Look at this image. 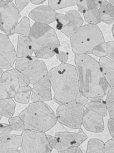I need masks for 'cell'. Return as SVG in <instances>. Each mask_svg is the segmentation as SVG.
<instances>
[{
	"instance_id": "e0dca14e",
	"label": "cell",
	"mask_w": 114,
	"mask_h": 153,
	"mask_svg": "<svg viewBox=\"0 0 114 153\" xmlns=\"http://www.w3.org/2000/svg\"><path fill=\"white\" fill-rule=\"evenodd\" d=\"M101 71L110 88L114 87V61L107 56L100 57L98 61Z\"/></svg>"
},
{
	"instance_id": "603a6c76",
	"label": "cell",
	"mask_w": 114,
	"mask_h": 153,
	"mask_svg": "<svg viewBox=\"0 0 114 153\" xmlns=\"http://www.w3.org/2000/svg\"><path fill=\"white\" fill-rule=\"evenodd\" d=\"M30 29V20L28 17L23 16L15 26V28L14 29V34L16 33L19 36L28 37Z\"/></svg>"
},
{
	"instance_id": "7bdbcfd3",
	"label": "cell",
	"mask_w": 114,
	"mask_h": 153,
	"mask_svg": "<svg viewBox=\"0 0 114 153\" xmlns=\"http://www.w3.org/2000/svg\"><path fill=\"white\" fill-rule=\"evenodd\" d=\"M83 151L80 148L76 146H70L68 148V149L64 150L63 153H82Z\"/></svg>"
},
{
	"instance_id": "44dd1931",
	"label": "cell",
	"mask_w": 114,
	"mask_h": 153,
	"mask_svg": "<svg viewBox=\"0 0 114 153\" xmlns=\"http://www.w3.org/2000/svg\"><path fill=\"white\" fill-rule=\"evenodd\" d=\"M16 103L12 98L0 100V113L2 117L10 118L15 112Z\"/></svg>"
},
{
	"instance_id": "836d02e7",
	"label": "cell",
	"mask_w": 114,
	"mask_h": 153,
	"mask_svg": "<svg viewBox=\"0 0 114 153\" xmlns=\"http://www.w3.org/2000/svg\"><path fill=\"white\" fill-rule=\"evenodd\" d=\"M13 129L11 126L7 123H0V141L12 134Z\"/></svg>"
},
{
	"instance_id": "f1b7e54d",
	"label": "cell",
	"mask_w": 114,
	"mask_h": 153,
	"mask_svg": "<svg viewBox=\"0 0 114 153\" xmlns=\"http://www.w3.org/2000/svg\"><path fill=\"white\" fill-rule=\"evenodd\" d=\"M58 39L60 42V46H59V51H64L68 54V55H70L72 51L70 41L68 37H66L65 35L62 33H58ZM73 52V51H72Z\"/></svg>"
},
{
	"instance_id": "7c38bea8",
	"label": "cell",
	"mask_w": 114,
	"mask_h": 153,
	"mask_svg": "<svg viewBox=\"0 0 114 153\" xmlns=\"http://www.w3.org/2000/svg\"><path fill=\"white\" fill-rule=\"evenodd\" d=\"M82 126L88 131L96 134L103 132L105 129L103 117L86 108L83 114Z\"/></svg>"
},
{
	"instance_id": "ffe728a7",
	"label": "cell",
	"mask_w": 114,
	"mask_h": 153,
	"mask_svg": "<svg viewBox=\"0 0 114 153\" xmlns=\"http://www.w3.org/2000/svg\"><path fill=\"white\" fill-rule=\"evenodd\" d=\"M98 12L101 22L106 24H113L114 22V6L107 1H102L99 6Z\"/></svg>"
},
{
	"instance_id": "8fae6325",
	"label": "cell",
	"mask_w": 114,
	"mask_h": 153,
	"mask_svg": "<svg viewBox=\"0 0 114 153\" xmlns=\"http://www.w3.org/2000/svg\"><path fill=\"white\" fill-rule=\"evenodd\" d=\"M30 99L32 102H45L53 100L51 86L47 75L34 84Z\"/></svg>"
},
{
	"instance_id": "d6a6232c",
	"label": "cell",
	"mask_w": 114,
	"mask_h": 153,
	"mask_svg": "<svg viewBox=\"0 0 114 153\" xmlns=\"http://www.w3.org/2000/svg\"><path fill=\"white\" fill-rule=\"evenodd\" d=\"M91 54L100 58L106 56V42H104L103 43L99 44L93 49Z\"/></svg>"
},
{
	"instance_id": "c3c4849f",
	"label": "cell",
	"mask_w": 114,
	"mask_h": 153,
	"mask_svg": "<svg viewBox=\"0 0 114 153\" xmlns=\"http://www.w3.org/2000/svg\"><path fill=\"white\" fill-rule=\"evenodd\" d=\"M2 118V114H1V113H0V120H1Z\"/></svg>"
},
{
	"instance_id": "d6986e66",
	"label": "cell",
	"mask_w": 114,
	"mask_h": 153,
	"mask_svg": "<svg viewBox=\"0 0 114 153\" xmlns=\"http://www.w3.org/2000/svg\"><path fill=\"white\" fill-rule=\"evenodd\" d=\"M16 54V58L33 56L34 53L33 51H32L30 41H29V39L28 36L19 35Z\"/></svg>"
},
{
	"instance_id": "8d00e7d4",
	"label": "cell",
	"mask_w": 114,
	"mask_h": 153,
	"mask_svg": "<svg viewBox=\"0 0 114 153\" xmlns=\"http://www.w3.org/2000/svg\"><path fill=\"white\" fill-rule=\"evenodd\" d=\"M56 56L57 59L62 63H67L69 59V55L64 51H59Z\"/></svg>"
},
{
	"instance_id": "9c48e42d",
	"label": "cell",
	"mask_w": 114,
	"mask_h": 153,
	"mask_svg": "<svg viewBox=\"0 0 114 153\" xmlns=\"http://www.w3.org/2000/svg\"><path fill=\"white\" fill-rule=\"evenodd\" d=\"M55 136L58 140L55 149L60 153H63L64 150L70 146H79L88 139V135L84 133L81 128L76 133L58 131L56 133Z\"/></svg>"
},
{
	"instance_id": "30bf717a",
	"label": "cell",
	"mask_w": 114,
	"mask_h": 153,
	"mask_svg": "<svg viewBox=\"0 0 114 153\" xmlns=\"http://www.w3.org/2000/svg\"><path fill=\"white\" fill-rule=\"evenodd\" d=\"M16 59V50L9 36L0 33V69L12 68Z\"/></svg>"
},
{
	"instance_id": "7402d4cb",
	"label": "cell",
	"mask_w": 114,
	"mask_h": 153,
	"mask_svg": "<svg viewBox=\"0 0 114 153\" xmlns=\"http://www.w3.org/2000/svg\"><path fill=\"white\" fill-rule=\"evenodd\" d=\"M32 91V88L29 85L20 86L13 98L14 102L22 104H28L30 100Z\"/></svg>"
},
{
	"instance_id": "681fc988",
	"label": "cell",
	"mask_w": 114,
	"mask_h": 153,
	"mask_svg": "<svg viewBox=\"0 0 114 153\" xmlns=\"http://www.w3.org/2000/svg\"><path fill=\"white\" fill-rule=\"evenodd\" d=\"M0 142H1V141H0Z\"/></svg>"
},
{
	"instance_id": "7dc6e473",
	"label": "cell",
	"mask_w": 114,
	"mask_h": 153,
	"mask_svg": "<svg viewBox=\"0 0 114 153\" xmlns=\"http://www.w3.org/2000/svg\"><path fill=\"white\" fill-rule=\"evenodd\" d=\"M3 73H4L3 70H2V69H0V78H1L2 74H3Z\"/></svg>"
},
{
	"instance_id": "52a82bcc",
	"label": "cell",
	"mask_w": 114,
	"mask_h": 153,
	"mask_svg": "<svg viewBox=\"0 0 114 153\" xmlns=\"http://www.w3.org/2000/svg\"><path fill=\"white\" fill-rule=\"evenodd\" d=\"M21 136V150L23 153H49L52 151L45 132L24 129Z\"/></svg>"
},
{
	"instance_id": "e575fe53",
	"label": "cell",
	"mask_w": 114,
	"mask_h": 153,
	"mask_svg": "<svg viewBox=\"0 0 114 153\" xmlns=\"http://www.w3.org/2000/svg\"><path fill=\"white\" fill-rule=\"evenodd\" d=\"M104 153H114L113 137L104 144Z\"/></svg>"
},
{
	"instance_id": "5bb4252c",
	"label": "cell",
	"mask_w": 114,
	"mask_h": 153,
	"mask_svg": "<svg viewBox=\"0 0 114 153\" xmlns=\"http://www.w3.org/2000/svg\"><path fill=\"white\" fill-rule=\"evenodd\" d=\"M57 12L48 6L41 5L29 12V17L36 23L49 25L55 23Z\"/></svg>"
},
{
	"instance_id": "1f68e13d",
	"label": "cell",
	"mask_w": 114,
	"mask_h": 153,
	"mask_svg": "<svg viewBox=\"0 0 114 153\" xmlns=\"http://www.w3.org/2000/svg\"><path fill=\"white\" fill-rule=\"evenodd\" d=\"M56 29L59 31H61L62 29L66 27L69 23V19L65 14L57 13L56 16Z\"/></svg>"
},
{
	"instance_id": "ba28073f",
	"label": "cell",
	"mask_w": 114,
	"mask_h": 153,
	"mask_svg": "<svg viewBox=\"0 0 114 153\" xmlns=\"http://www.w3.org/2000/svg\"><path fill=\"white\" fill-rule=\"evenodd\" d=\"M21 17L12 1L0 0V30L8 36L14 35V29Z\"/></svg>"
},
{
	"instance_id": "ab89813d",
	"label": "cell",
	"mask_w": 114,
	"mask_h": 153,
	"mask_svg": "<svg viewBox=\"0 0 114 153\" xmlns=\"http://www.w3.org/2000/svg\"><path fill=\"white\" fill-rule=\"evenodd\" d=\"M29 3H30V1H15L14 5L18 10L21 12Z\"/></svg>"
},
{
	"instance_id": "9a60e30c",
	"label": "cell",
	"mask_w": 114,
	"mask_h": 153,
	"mask_svg": "<svg viewBox=\"0 0 114 153\" xmlns=\"http://www.w3.org/2000/svg\"><path fill=\"white\" fill-rule=\"evenodd\" d=\"M65 15L69 19V23L62 29L61 32L68 38H70L77 31L83 24V20L78 11L70 10L66 12Z\"/></svg>"
},
{
	"instance_id": "484cf974",
	"label": "cell",
	"mask_w": 114,
	"mask_h": 153,
	"mask_svg": "<svg viewBox=\"0 0 114 153\" xmlns=\"http://www.w3.org/2000/svg\"><path fill=\"white\" fill-rule=\"evenodd\" d=\"M104 143L102 140L93 138L89 140L86 153H104Z\"/></svg>"
},
{
	"instance_id": "cb8c5ba5",
	"label": "cell",
	"mask_w": 114,
	"mask_h": 153,
	"mask_svg": "<svg viewBox=\"0 0 114 153\" xmlns=\"http://www.w3.org/2000/svg\"><path fill=\"white\" fill-rule=\"evenodd\" d=\"M38 59L35 56H29L26 57H19L16 58L14 64V69L18 70L20 72L23 71L29 67L32 63Z\"/></svg>"
},
{
	"instance_id": "74e56055",
	"label": "cell",
	"mask_w": 114,
	"mask_h": 153,
	"mask_svg": "<svg viewBox=\"0 0 114 153\" xmlns=\"http://www.w3.org/2000/svg\"><path fill=\"white\" fill-rule=\"evenodd\" d=\"M88 100H89V98L86 97L85 95H83L82 93L79 91L77 95H76L75 100L74 101H75L76 103H79V104L84 105L86 103L88 102Z\"/></svg>"
},
{
	"instance_id": "2e32d148",
	"label": "cell",
	"mask_w": 114,
	"mask_h": 153,
	"mask_svg": "<svg viewBox=\"0 0 114 153\" xmlns=\"http://www.w3.org/2000/svg\"><path fill=\"white\" fill-rule=\"evenodd\" d=\"M21 135L10 134L0 142V153H21Z\"/></svg>"
},
{
	"instance_id": "f546056e",
	"label": "cell",
	"mask_w": 114,
	"mask_h": 153,
	"mask_svg": "<svg viewBox=\"0 0 114 153\" xmlns=\"http://www.w3.org/2000/svg\"><path fill=\"white\" fill-rule=\"evenodd\" d=\"M16 91L6 83L0 82V100L12 98L15 95Z\"/></svg>"
},
{
	"instance_id": "6da1fadb",
	"label": "cell",
	"mask_w": 114,
	"mask_h": 153,
	"mask_svg": "<svg viewBox=\"0 0 114 153\" xmlns=\"http://www.w3.org/2000/svg\"><path fill=\"white\" fill-rule=\"evenodd\" d=\"M79 91L88 98L104 97L110 89L98 61L89 55H75Z\"/></svg>"
},
{
	"instance_id": "ee69618b",
	"label": "cell",
	"mask_w": 114,
	"mask_h": 153,
	"mask_svg": "<svg viewBox=\"0 0 114 153\" xmlns=\"http://www.w3.org/2000/svg\"><path fill=\"white\" fill-rule=\"evenodd\" d=\"M107 127L111 136H114V118H110L107 122Z\"/></svg>"
},
{
	"instance_id": "83f0119b",
	"label": "cell",
	"mask_w": 114,
	"mask_h": 153,
	"mask_svg": "<svg viewBox=\"0 0 114 153\" xmlns=\"http://www.w3.org/2000/svg\"><path fill=\"white\" fill-rule=\"evenodd\" d=\"M106 95L105 102L108 114L110 118H114V87L111 88Z\"/></svg>"
},
{
	"instance_id": "8992f818",
	"label": "cell",
	"mask_w": 114,
	"mask_h": 153,
	"mask_svg": "<svg viewBox=\"0 0 114 153\" xmlns=\"http://www.w3.org/2000/svg\"><path fill=\"white\" fill-rule=\"evenodd\" d=\"M85 109L84 105L76 103L75 101L59 105L56 113L57 120L70 129H81Z\"/></svg>"
},
{
	"instance_id": "d4e9b609",
	"label": "cell",
	"mask_w": 114,
	"mask_h": 153,
	"mask_svg": "<svg viewBox=\"0 0 114 153\" xmlns=\"http://www.w3.org/2000/svg\"><path fill=\"white\" fill-rule=\"evenodd\" d=\"M83 17L86 22H87L88 24L97 25L98 24L101 23L100 14H99L98 8L91 9L87 10L83 14Z\"/></svg>"
},
{
	"instance_id": "60d3db41",
	"label": "cell",
	"mask_w": 114,
	"mask_h": 153,
	"mask_svg": "<svg viewBox=\"0 0 114 153\" xmlns=\"http://www.w3.org/2000/svg\"><path fill=\"white\" fill-rule=\"evenodd\" d=\"M101 3H102V1H86L88 10L91 9L98 8Z\"/></svg>"
},
{
	"instance_id": "bcb514c9",
	"label": "cell",
	"mask_w": 114,
	"mask_h": 153,
	"mask_svg": "<svg viewBox=\"0 0 114 153\" xmlns=\"http://www.w3.org/2000/svg\"><path fill=\"white\" fill-rule=\"evenodd\" d=\"M114 25H113V26H112V27H111V33H112V36H113V37L114 36Z\"/></svg>"
},
{
	"instance_id": "4dcf8cb0",
	"label": "cell",
	"mask_w": 114,
	"mask_h": 153,
	"mask_svg": "<svg viewBox=\"0 0 114 153\" xmlns=\"http://www.w3.org/2000/svg\"><path fill=\"white\" fill-rule=\"evenodd\" d=\"M8 124L11 126L13 131H22L25 129L24 124L23 120L21 119L19 116L16 117H12L8 118Z\"/></svg>"
},
{
	"instance_id": "ac0fdd59",
	"label": "cell",
	"mask_w": 114,
	"mask_h": 153,
	"mask_svg": "<svg viewBox=\"0 0 114 153\" xmlns=\"http://www.w3.org/2000/svg\"><path fill=\"white\" fill-rule=\"evenodd\" d=\"M86 109L92 110L102 117L107 116V109H106L105 101L103 97H95L89 98L88 102L84 104Z\"/></svg>"
},
{
	"instance_id": "f6af8a7d",
	"label": "cell",
	"mask_w": 114,
	"mask_h": 153,
	"mask_svg": "<svg viewBox=\"0 0 114 153\" xmlns=\"http://www.w3.org/2000/svg\"><path fill=\"white\" fill-rule=\"evenodd\" d=\"M30 2L32 4L41 6L45 2V0H32V1H30Z\"/></svg>"
},
{
	"instance_id": "d590c367",
	"label": "cell",
	"mask_w": 114,
	"mask_h": 153,
	"mask_svg": "<svg viewBox=\"0 0 114 153\" xmlns=\"http://www.w3.org/2000/svg\"><path fill=\"white\" fill-rule=\"evenodd\" d=\"M106 56L113 60L114 59V42H106Z\"/></svg>"
},
{
	"instance_id": "4fadbf2b",
	"label": "cell",
	"mask_w": 114,
	"mask_h": 153,
	"mask_svg": "<svg viewBox=\"0 0 114 153\" xmlns=\"http://www.w3.org/2000/svg\"><path fill=\"white\" fill-rule=\"evenodd\" d=\"M47 66L43 61L40 59L37 60L26 70L21 71L25 76L29 84L34 85L48 74Z\"/></svg>"
},
{
	"instance_id": "3957f363",
	"label": "cell",
	"mask_w": 114,
	"mask_h": 153,
	"mask_svg": "<svg viewBox=\"0 0 114 153\" xmlns=\"http://www.w3.org/2000/svg\"><path fill=\"white\" fill-rule=\"evenodd\" d=\"M28 38L34 55L38 59H51L59 52L60 42L58 33L49 25L35 22L31 27Z\"/></svg>"
},
{
	"instance_id": "f35d334b",
	"label": "cell",
	"mask_w": 114,
	"mask_h": 153,
	"mask_svg": "<svg viewBox=\"0 0 114 153\" xmlns=\"http://www.w3.org/2000/svg\"><path fill=\"white\" fill-rule=\"evenodd\" d=\"M76 6H77L78 12L79 14H84L87 10H88L86 1H78Z\"/></svg>"
},
{
	"instance_id": "277c9868",
	"label": "cell",
	"mask_w": 114,
	"mask_h": 153,
	"mask_svg": "<svg viewBox=\"0 0 114 153\" xmlns=\"http://www.w3.org/2000/svg\"><path fill=\"white\" fill-rule=\"evenodd\" d=\"M25 129L46 132L56 125L57 117L53 109L45 102H32L19 114Z\"/></svg>"
},
{
	"instance_id": "7a4b0ae2",
	"label": "cell",
	"mask_w": 114,
	"mask_h": 153,
	"mask_svg": "<svg viewBox=\"0 0 114 153\" xmlns=\"http://www.w3.org/2000/svg\"><path fill=\"white\" fill-rule=\"evenodd\" d=\"M53 100L58 104L73 102L79 92L77 72L75 65L61 63L48 71Z\"/></svg>"
},
{
	"instance_id": "b9f144b4",
	"label": "cell",
	"mask_w": 114,
	"mask_h": 153,
	"mask_svg": "<svg viewBox=\"0 0 114 153\" xmlns=\"http://www.w3.org/2000/svg\"><path fill=\"white\" fill-rule=\"evenodd\" d=\"M46 138H47L49 146H50L51 149L53 150V149H55L57 142H58V140H57L56 137L47 134L46 135Z\"/></svg>"
},
{
	"instance_id": "5b68a950",
	"label": "cell",
	"mask_w": 114,
	"mask_h": 153,
	"mask_svg": "<svg viewBox=\"0 0 114 153\" xmlns=\"http://www.w3.org/2000/svg\"><path fill=\"white\" fill-rule=\"evenodd\" d=\"M72 51L75 55H89L94 47L105 42L98 25L86 24L70 38Z\"/></svg>"
},
{
	"instance_id": "4316f807",
	"label": "cell",
	"mask_w": 114,
	"mask_h": 153,
	"mask_svg": "<svg viewBox=\"0 0 114 153\" xmlns=\"http://www.w3.org/2000/svg\"><path fill=\"white\" fill-rule=\"evenodd\" d=\"M78 3V1H48V6L50 7L54 10L56 11L58 10L68 8V7H72L76 6Z\"/></svg>"
}]
</instances>
